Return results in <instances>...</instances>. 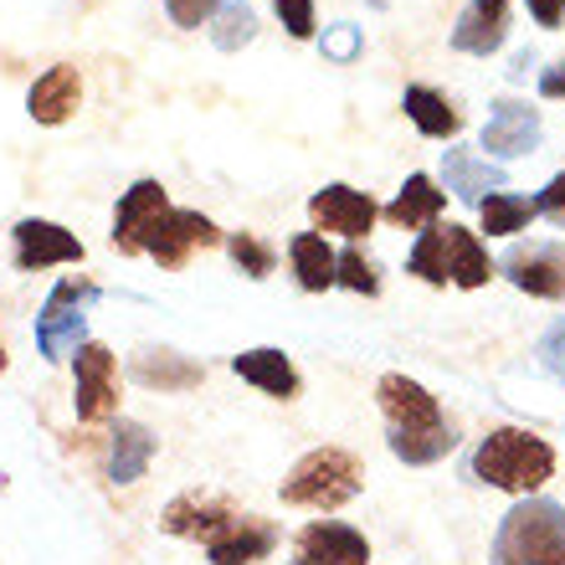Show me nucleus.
Returning a JSON list of instances; mask_svg holds the SVG:
<instances>
[{
  "instance_id": "obj_40",
  "label": "nucleus",
  "mask_w": 565,
  "mask_h": 565,
  "mask_svg": "<svg viewBox=\"0 0 565 565\" xmlns=\"http://www.w3.org/2000/svg\"><path fill=\"white\" fill-rule=\"evenodd\" d=\"M365 6H371V11H386V6H391V0H365Z\"/></svg>"
},
{
  "instance_id": "obj_16",
  "label": "nucleus",
  "mask_w": 565,
  "mask_h": 565,
  "mask_svg": "<svg viewBox=\"0 0 565 565\" xmlns=\"http://www.w3.org/2000/svg\"><path fill=\"white\" fill-rule=\"evenodd\" d=\"M509 36V0H468L452 26V52H468V57H489L499 52Z\"/></svg>"
},
{
  "instance_id": "obj_39",
  "label": "nucleus",
  "mask_w": 565,
  "mask_h": 565,
  "mask_svg": "<svg viewBox=\"0 0 565 565\" xmlns=\"http://www.w3.org/2000/svg\"><path fill=\"white\" fill-rule=\"evenodd\" d=\"M530 67H535V52H520V57H514V67H509V77H514V83H524V77H530Z\"/></svg>"
},
{
  "instance_id": "obj_2",
  "label": "nucleus",
  "mask_w": 565,
  "mask_h": 565,
  "mask_svg": "<svg viewBox=\"0 0 565 565\" xmlns=\"http://www.w3.org/2000/svg\"><path fill=\"white\" fill-rule=\"evenodd\" d=\"M493 565H565V504L520 499L493 530Z\"/></svg>"
},
{
  "instance_id": "obj_25",
  "label": "nucleus",
  "mask_w": 565,
  "mask_h": 565,
  "mask_svg": "<svg viewBox=\"0 0 565 565\" xmlns=\"http://www.w3.org/2000/svg\"><path fill=\"white\" fill-rule=\"evenodd\" d=\"M288 257H294V273H298V288H303V294L334 288V263H340V253H329V242L319 237V232H298V237L288 242Z\"/></svg>"
},
{
  "instance_id": "obj_37",
  "label": "nucleus",
  "mask_w": 565,
  "mask_h": 565,
  "mask_svg": "<svg viewBox=\"0 0 565 565\" xmlns=\"http://www.w3.org/2000/svg\"><path fill=\"white\" fill-rule=\"evenodd\" d=\"M530 15H535L540 26H561V15H565V0H530Z\"/></svg>"
},
{
  "instance_id": "obj_3",
  "label": "nucleus",
  "mask_w": 565,
  "mask_h": 565,
  "mask_svg": "<svg viewBox=\"0 0 565 565\" xmlns=\"http://www.w3.org/2000/svg\"><path fill=\"white\" fill-rule=\"evenodd\" d=\"M365 483V468L350 447H313L294 462V473L282 478V504L294 509H344Z\"/></svg>"
},
{
  "instance_id": "obj_36",
  "label": "nucleus",
  "mask_w": 565,
  "mask_h": 565,
  "mask_svg": "<svg viewBox=\"0 0 565 565\" xmlns=\"http://www.w3.org/2000/svg\"><path fill=\"white\" fill-rule=\"evenodd\" d=\"M535 211H540V216H565V170L535 195Z\"/></svg>"
},
{
  "instance_id": "obj_4",
  "label": "nucleus",
  "mask_w": 565,
  "mask_h": 565,
  "mask_svg": "<svg viewBox=\"0 0 565 565\" xmlns=\"http://www.w3.org/2000/svg\"><path fill=\"white\" fill-rule=\"evenodd\" d=\"M93 298H98V282H88V278H67L46 294L42 313H36V350H42V360H67L88 344V313H83V303H93Z\"/></svg>"
},
{
  "instance_id": "obj_26",
  "label": "nucleus",
  "mask_w": 565,
  "mask_h": 565,
  "mask_svg": "<svg viewBox=\"0 0 565 565\" xmlns=\"http://www.w3.org/2000/svg\"><path fill=\"white\" fill-rule=\"evenodd\" d=\"M535 216H540L535 201H530V195H514V191H493L489 201H478V222H483L489 237H514V232H524Z\"/></svg>"
},
{
  "instance_id": "obj_14",
  "label": "nucleus",
  "mask_w": 565,
  "mask_h": 565,
  "mask_svg": "<svg viewBox=\"0 0 565 565\" xmlns=\"http://www.w3.org/2000/svg\"><path fill=\"white\" fill-rule=\"evenodd\" d=\"M540 135H545L540 108L504 98V104H493L489 124H483V149H489L493 160H520V154H530L540 145Z\"/></svg>"
},
{
  "instance_id": "obj_19",
  "label": "nucleus",
  "mask_w": 565,
  "mask_h": 565,
  "mask_svg": "<svg viewBox=\"0 0 565 565\" xmlns=\"http://www.w3.org/2000/svg\"><path fill=\"white\" fill-rule=\"evenodd\" d=\"M443 180L447 191L458 201H468V206L489 201L493 191H504V170L493 160H483V154H473V149H443Z\"/></svg>"
},
{
  "instance_id": "obj_27",
  "label": "nucleus",
  "mask_w": 565,
  "mask_h": 565,
  "mask_svg": "<svg viewBox=\"0 0 565 565\" xmlns=\"http://www.w3.org/2000/svg\"><path fill=\"white\" fill-rule=\"evenodd\" d=\"M386 443L406 468H427V462H443L447 452L458 447V427L447 422V427H437V431H391Z\"/></svg>"
},
{
  "instance_id": "obj_21",
  "label": "nucleus",
  "mask_w": 565,
  "mask_h": 565,
  "mask_svg": "<svg viewBox=\"0 0 565 565\" xmlns=\"http://www.w3.org/2000/svg\"><path fill=\"white\" fill-rule=\"evenodd\" d=\"M154 431L145 422H114L108 431V478L114 483H139L149 473V462H154Z\"/></svg>"
},
{
  "instance_id": "obj_29",
  "label": "nucleus",
  "mask_w": 565,
  "mask_h": 565,
  "mask_svg": "<svg viewBox=\"0 0 565 565\" xmlns=\"http://www.w3.org/2000/svg\"><path fill=\"white\" fill-rule=\"evenodd\" d=\"M406 273H417L422 282H431V288H443L447 282V247H443V226L437 222L422 226L417 247H412V257H406Z\"/></svg>"
},
{
  "instance_id": "obj_12",
  "label": "nucleus",
  "mask_w": 565,
  "mask_h": 565,
  "mask_svg": "<svg viewBox=\"0 0 565 565\" xmlns=\"http://www.w3.org/2000/svg\"><path fill=\"white\" fill-rule=\"evenodd\" d=\"M237 520V504L232 499H222V493H180V499H170L160 514L164 535H180V540H216L226 530V524Z\"/></svg>"
},
{
  "instance_id": "obj_41",
  "label": "nucleus",
  "mask_w": 565,
  "mask_h": 565,
  "mask_svg": "<svg viewBox=\"0 0 565 565\" xmlns=\"http://www.w3.org/2000/svg\"><path fill=\"white\" fill-rule=\"evenodd\" d=\"M6 365H11V360H6V350H0V375H6Z\"/></svg>"
},
{
  "instance_id": "obj_18",
  "label": "nucleus",
  "mask_w": 565,
  "mask_h": 565,
  "mask_svg": "<svg viewBox=\"0 0 565 565\" xmlns=\"http://www.w3.org/2000/svg\"><path fill=\"white\" fill-rule=\"evenodd\" d=\"M170 206V195H164L160 180H135L129 191H124L119 211H114V247H119L124 257L139 253V237H145V226L160 216V211Z\"/></svg>"
},
{
  "instance_id": "obj_38",
  "label": "nucleus",
  "mask_w": 565,
  "mask_h": 565,
  "mask_svg": "<svg viewBox=\"0 0 565 565\" xmlns=\"http://www.w3.org/2000/svg\"><path fill=\"white\" fill-rule=\"evenodd\" d=\"M540 93H545V98H565V57L540 73Z\"/></svg>"
},
{
  "instance_id": "obj_23",
  "label": "nucleus",
  "mask_w": 565,
  "mask_h": 565,
  "mask_svg": "<svg viewBox=\"0 0 565 565\" xmlns=\"http://www.w3.org/2000/svg\"><path fill=\"white\" fill-rule=\"evenodd\" d=\"M447 206V191H437V180L431 175H406V185L396 191V201H391L381 216H386L391 226H431L437 216H443Z\"/></svg>"
},
{
  "instance_id": "obj_6",
  "label": "nucleus",
  "mask_w": 565,
  "mask_h": 565,
  "mask_svg": "<svg viewBox=\"0 0 565 565\" xmlns=\"http://www.w3.org/2000/svg\"><path fill=\"white\" fill-rule=\"evenodd\" d=\"M114 371H119V360L98 340H88L73 355V406L83 422L119 417V381H114Z\"/></svg>"
},
{
  "instance_id": "obj_31",
  "label": "nucleus",
  "mask_w": 565,
  "mask_h": 565,
  "mask_svg": "<svg viewBox=\"0 0 565 565\" xmlns=\"http://www.w3.org/2000/svg\"><path fill=\"white\" fill-rule=\"evenodd\" d=\"M334 282H344L350 294H365V298L381 294V273H375V263L360 253V247H344L340 253V263H334Z\"/></svg>"
},
{
  "instance_id": "obj_17",
  "label": "nucleus",
  "mask_w": 565,
  "mask_h": 565,
  "mask_svg": "<svg viewBox=\"0 0 565 565\" xmlns=\"http://www.w3.org/2000/svg\"><path fill=\"white\" fill-rule=\"evenodd\" d=\"M77 98H83V77H77V67L57 62V67H46V73L31 83L26 114L36 124H46V129H57V124H67L77 114Z\"/></svg>"
},
{
  "instance_id": "obj_34",
  "label": "nucleus",
  "mask_w": 565,
  "mask_h": 565,
  "mask_svg": "<svg viewBox=\"0 0 565 565\" xmlns=\"http://www.w3.org/2000/svg\"><path fill=\"white\" fill-rule=\"evenodd\" d=\"M324 57L329 62H355L360 57V26H350V21L329 26L324 31Z\"/></svg>"
},
{
  "instance_id": "obj_5",
  "label": "nucleus",
  "mask_w": 565,
  "mask_h": 565,
  "mask_svg": "<svg viewBox=\"0 0 565 565\" xmlns=\"http://www.w3.org/2000/svg\"><path fill=\"white\" fill-rule=\"evenodd\" d=\"M216 242H226V237L216 232V222H211V216H201V211L164 206L160 216L145 226L139 253H149L154 263H160V268H185L195 247H216Z\"/></svg>"
},
{
  "instance_id": "obj_9",
  "label": "nucleus",
  "mask_w": 565,
  "mask_h": 565,
  "mask_svg": "<svg viewBox=\"0 0 565 565\" xmlns=\"http://www.w3.org/2000/svg\"><path fill=\"white\" fill-rule=\"evenodd\" d=\"M294 565H371V540L340 520H313L294 540Z\"/></svg>"
},
{
  "instance_id": "obj_35",
  "label": "nucleus",
  "mask_w": 565,
  "mask_h": 565,
  "mask_svg": "<svg viewBox=\"0 0 565 565\" xmlns=\"http://www.w3.org/2000/svg\"><path fill=\"white\" fill-rule=\"evenodd\" d=\"M540 365H545V371H551L555 381L565 386V319L551 329V334H545V340H540Z\"/></svg>"
},
{
  "instance_id": "obj_20",
  "label": "nucleus",
  "mask_w": 565,
  "mask_h": 565,
  "mask_svg": "<svg viewBox=\"0 0 565 565\" xmlns=\"http://www.w3.org/2000/svg\"><path fill=\"white\" fill-rule=\"evenodd\" d=\"M232 371L247 381V386L257 391H268V396H278V402H294L298 396V371H294V360L282 355V350H273V344H257V350H242L237 360H232Z\"/></svg>"
},
{
  "instance_id": "obj_10",
  "label": "nucleus",
  "mask_w": 565,
  "mask_h": 565,
  "mask_svg": "<svg viewBox=\"0 0 565 565\" xmlns=\"http://www.w3.org/2000/svg\"><path fill=\"white\" fill-rule=\"evenodd\" d=\"M15 268L21 273H42V268H62V263H83V242L57 222H42V216H26L15 222Z\"/></svg>"
},
{
  "instance_id": "obj_32",
  "label": "nucleus",
  "mask_w": 565,
  "mask_h": 565,
  "mask_svg": "<svg viewBox=\"0 0 565 565\" xmlns=\"http://www.w3.org/2000/svg\"><path fill=\"white\" fill-rule=\"evenodd\" d=\"M226 0H164V11H170V21L175 26H185V31H195V26H206L211 15L222 11Z\"/></svg>"
},
{
  "instance_id": "obj_22",
  "label": "nucleus",
  "mask_w": 565,
  "mask_h": 565,
  "mask_svg": "<svg viewBox=\"0 0 565 565\" xmlns=\"http://www.w3.org/2000/svg\"><path fill=\"white\" fill-rule=\"evenodd\" d=\"M443 247H447V282L458 288H483L493 278L489 247L468 232V226H443Z\"/></svg>"
},
{
  "instance_id": "obj_15",
  "label": "nucleus",
  "mask_w": 565,
  "mask_h": 565,
  "mask_svg": "<svg viewBox=\"0 0 565 565\" xmlns=\"http://www.w3.org/2000/svg\"><path fill=\"white\" fill-rule=\"evenodd\" d=\"M129 375H135L145 391H195L206 381V365L180 350H164V344H145L129 355Z\"/></svg>"
},
{
  "instance_id": "obj_11",
  "label": "nucleus",
  "mask_w": 565,
  "mask_h": 565,
  "mask_svg": "<svg viewBox=\"0 0 565 565\" xmlns=\"http://www.w3.org/2000/svg\"><path fill=\"white\" fill-rule=\"evenodd\" d=\"M309 216H313V226H319V237H324V232H340V237L355 242V237L371 232L381 211H375V201L365 191L334 180V185H324V191L309 195Z\"/></svg>"
},
{
  "instance_id": "obj_24",
  "label": "nucleus",
  "mask_w": 565,
  "mask_h": 565,
  "mask_svg": "<svg viewBox=\"0 0 565 565\" xmlns=\"http://www.w3.org/2000/svg\"><path fill=\"white\" fill-rule=\"evenodd\" d=\"M402 108H406V119L417 124L427 139H452L462 129V114L452 104H447L437 88H422V83H412V88L402 93Z\"/></svg>"
},
{
  "instance_id": "obj_7",
  "label": "nucleus",
  "mask_w": 565,
  "mask_h": 565,
  "mask_svg": "<svg viewBox=\"0 0 565 565\" xmlns=\"http://www.w3.org/2000/svg\"><path fill=\"white\" fill-rule=\"evenodd\" d=\"M499 273L530 298H551V303L565 298V247L561 242H514L504 253V263H499Z\"/></svg>"
},
{
  "instance_id": "obj_8",
  "label": "nucleus",
  "mask_w": 565,
  "mask_h": 565,
  "mask_svg": "<svg viewBox=\"0 0 565 565\" xmlns=\"http://www.w3.org/2000/svg\"><path fill=\"white\" fill-rule=\"evenodd\" d=\"M375 402H381V412H386L391 431H437V427H447L443 402H437L422 381H412V375H402V371L381 375Z\"/></svg>"
},
{
  "instance_id": "obj_1",
  "label": "nucleus",
  "mask_w": 565,
  "mask_h": 565,
  "mask_svg": "<svg viewBox=\"0 0 565 565\" xmlns=\"http://www.w3.org/2000/svg\"><path fill=\"white\" fill-rule=\"evenodd\" d=\"M473 478H483L489 489H504V493H520L530 499L535 489H545L555 478V447L545 437L524 427H499L489 431L473 452Z\"/></svg>"
},
{
  "instance_id": "obj_33",
  "label": "nucleus",
  "mask_w": 565,
  "mask_h": 565,
  "mask_svg": "<svg viewBox=\"0 0 565 565\" xmlns=\"http://www.w3.org/2000/svg\"><path fill=\"white\" fill-rule=\"evenodd\" d=\"M273 11L282 15L288 36H298V42H309L313 36V0H273Z\"/></svg>"
},
{
  "instance_id": "obj_13",
  "label": "nucleus",
  "mask_w": 565,
  "mask_h": 565,
  "mask_svg": "<svg viewBox=\"0 0 565 565\" xmlns=\"http://www.w3.org/2000/svg\"><path fill=\"white\" fill-rule=\"evenodd\" d=\"M278 551V524L263 514H237L216 540H206L211 565H257Z\"/></svg>"
},
{
  "instance_id": "obj_28",
  "label": "nucleus",
  "mask_w": 565,
  "mask_h": 565,
  "mask_svg": "<svg viewBox=\"0 0 565 565\" xmlns=\"http://www.w3.org/2000/svg\"><path fill=\"white\" fill-rule=\"evenodd\" d=\"M257 36V11L247 0H226L222 11H216V26H211V42L222 46V52H242V46Z\"/></svg>"
},
{
  "instance_id": "obj_30",
  "label": "nucleus",
  "mask_w": 565,
  "mask_h": 565,
  "mask_svg": "<svg viewBox=\"0 0 565 565\" xmlns=\"http://www.w3.org/2000/svg\"><path fill=\"white\" fill-rule=\"evenodd\" d=\"M226 253H232V263H237L247 278H268L273 263H278V253H273L263 237H253V232H232V237H226Z\"/></svg>"
}]
</instances>
